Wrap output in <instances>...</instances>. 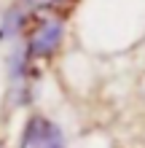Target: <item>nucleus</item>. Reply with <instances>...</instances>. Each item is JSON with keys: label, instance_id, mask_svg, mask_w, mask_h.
<instances>
[{"label": "nucleus", "instance_id": "1", "mask_svg": "<svg viewBox=\"0 0 145 148\" xmlns=\"http://www.w3.org/2000/svg\"><path fill=\"white\" fill-rule=\"evenodd\" d=\"M22 148H65L62 129L46 116H32L22 132Z\"/></svg>", "mask_w": 145, "mask_h": 148}, {"label": "nucleus", "instance_id": "2", "mask_svg": "<svg viewBox=\"0 0 145 148\" xmlns=\"http://www.w3.org/2000/svg\"><path fill=\"white\" fill-rule=\"evenodd\" d=\"M62 43V22L57 16H46L30 32V57H51Z\"/></svg>", "mask_w": 145, "mask_h": 148}]
</instances>
